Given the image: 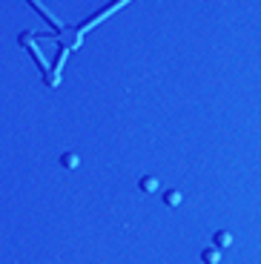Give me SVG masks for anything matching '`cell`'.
Returning <instances> with one entry per match:
<instances>
[{
	"mask_svg": "<svg viewBox=\"0 0 261 264\" xmlns=\"http://www.w3.org/2000/svg\"><path fill=\"white\" fill-rule=\"evenodd\" d=\"M17 40H20L23 46H29V52H32V55H35V58H37V63H40V66H44V69H46V60H44V55H40V49H37V43H35V37H32L29 32H23V35L17 37Z\"/></svg>",
	"mask_w": 261,
	"mask_h": 264,
	"instance_id": "cell-1",
	"label": "cell"
},
{
	"mask_svg": "<svg viewBox=\"0 0 261 264\" xmlns=\"http://www.w3.org/2000/svg\"><path fill=\"white\" fill-rule=\"evenodd\" d=\"M212 247H218V250L232 247V233L230 230H215V235H212Z\"/></svg>",
	"mask_w": 261,
	"mask_h": 264,
	"instance_id": "cell-2",
	"label": "cell"
},
{
	"mask_svg": "<svg viewBox=\"0 0 261 264\" xmlns=\"http://www.w3.org/2000/svg\"><path fill=\"white\" fill-rule=\"evenodd\" d=\"M138 190L146 192V195H149V192H158V190H161V181H158L155 175H144V178L138 181Z\"/></svg>",
	"mask_w": 261,
	"mask_h": 264,
	"instance_id": "cell-3",
	"label": "cell"
},
{
	"mask_svg": "<svg viewBox=\"0 0 261 264\" xmlns=\"http://www.w3.org/2000/svg\"><path fill=\"white\" fill-rule=\"evenodd\" d=\"M201 261L204 264H218L221 261V250L218 247H204L201 250Z\"/></svg>",
	"mask_w": 261,
	"mask_h": 264,
	"instance_id": "cell-4",
	"label": "cell"
},
{
	"mask_svg": "<svg viewBox=\"0 0 261 264\" xmlns=\"http://www.w3.org/2000/svg\"><path fill=\"white\" fill-rule=\"evenodd\" d=\"M164 204H167V207H181L184 204L181 190H167V192H164Z\"/></svg>",
	"mask_w": 261,
	"mask_h": 264,
	"instance_id": "cell-5",
	"label": "cell"
},
{
	"mask_svg": "<svg viewBox=\"0 0 261 264\" xmlns=\"http://www.w3.org/2000/svg\"><path fill=\"white\" fill-rule=\"evenodd\" d=\"M78 164H80L78 152H63V155H60V167H66V169H75Z\"/></svg>",
	"mask_w": 261,
	"mask_h": 264,
	"instance_id": "cell-6",
	"label": "cell"
}]
</instances>
